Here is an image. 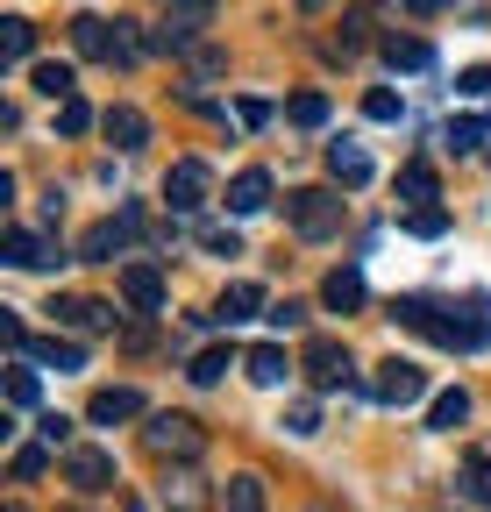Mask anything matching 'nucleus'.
Returning a JSON list of instances; mask_svg holds the SVG:
<instances>
[{
  "instance_id": "1",
  "label": "nucleus",
  "mask_w": 491,
  "mask_h": 512,
  "mask_svg": "<svg viewBox=\"0 0 491 512\" xmlns=\"http://www.w3.org/2000/svg\"><path fill=\"white\" fill-rule=\"evenodd\" d=\"M392 313L406 320V328H420L427 342H442V349H477V342H491V328H484V320H449L435 299H399Z\"/></svg>"
},
{
  "instance_id": "2",
  "label": "nucleus",
  "mask_w": 491,
  "mask_h": 512,
  "mask_svg": "<svg viewBox=\"0 0 491 512\" xmlns=\"http://www.w3.org/2000/svg\"><path fill=\"white\" fill-rule=\"evenodd\" d=\"M285 221H292V235L321 242V235L342 228V200H335L328 185H299V192H285Z\"/></svg>"
},
{
  "instance_id": "3",
  "label": "nucleus",
  "mask_w": 491,
  "mask_h": 512,
  "mask_svg": "<svg viewBox=\"0 0 491 512\" xmlns=\"http://www.w3.org/2000/svg\"><path fill=\"white\" fill-rule=\"evenodd\" d=\"M143 441H150V456H157V463H193L200 448H207L200 420H186V413H157V420L143 427Z\"/></svg>"
},
{
  "instance_id": "4",
  "label": "nucleus",
  "mask_w": 491,
  "mask_h": 512,
  "mask_svg": "<svg viewBox=\"0 0 491 512\" xmlns=\"http://www.w3.org/2000/svg\"><path fill=\"white\" fill-rule=\"evenodd\" d=\"M371 399H378V406H420V399H427V370L406 363V356H385L378 377H371Z\"/></svg>"
},
{
  "instance_id": "5",
  "label": "nucleus",
  "mask_w": 491,
  "mask_h": 512,
  "mask_svg": "<svg viewBox=\"0 0 491 512\" xmlns=\"http://www.w3.org/2000/svg\"><path fill=\"white\" fill-rule=\"evenodd\" d=\"M207 185H214V178H207L200 157H178V164L164 171V200H171V214H200V207H207Z\"/></svg>"
},
{
  "instance_id": "6",
  "label": "nucleus",
  "mask_w": 491,
  "mask_h": 512,
  "mask_svg": "<svg viewBox=\"0 0 491 512\" xmlns=\"http://www.w3.org/2000/svg\"><path fill=\"white\" fill-rule=\"evenodd\" d=\"M121 29H129V22H100V15H79L72 22V43H79V57H136V43L129 36H121Z\"/></svg>"
},
{
  "instance_id": "7",
  "label": "nucleus",
  "mask_w": 491,
  "mask_h": 512,
  "mask_svg": "<svg viewBox=\"0 0 491 512\" xmlns=\"http://www.w3.org/2000/svg\"><path fill=\"white\" fill-rule=\"evenodd\" d=\"M299 370L314 377L321 392H335V384H349V349H342V342H328V335H314V342L299 349Z\"/></svg>"
},
{
  "instance_id": "8",
  "label": "nucleus",
  "mask_w": 491,
  "mask_h": 512,
  "mask_svg": "<svg viewBox=\"0 0 491 512\" xmlns=\"http://www.w3.org/2000/svg\"><path fill=\"white\" fill-rule=\"evenodd\" d=\"M157 498H164V512H207L214 505V491H207V477L200 470H164V484H157Z\"/></svg>"
},
{
  "instance_id": "9",
  "label": "nucleus",
  "mask_w": 491,
  "mask_h": 512,
  "mask_svg": "<svg viewBox=\"0 0 491 512\" xmlns=\"http://www.w3.org/2000/svg\"><path fill=\"white\" fill-rule=\"evenodd\" d=\"M57 328H72V335H107L114 328V306L107 299H57Z\"/></svg>"
},
{
  "instance_id": "10",
  "label": "nucleus",
  "mask_w": 491,
  "mask_h": 512,
  "mask_svg": "<svg viewBox=\"0 0 491 512\" xmlns=\"http://www.w3.org/2000/svg\"><path fill=\"white\" fill-rule=\"evenodd\" d=\"M65 477L79 491H107L114 484V456H107V448H65Z\"/></svg>"
},
{
  "instance_id": "11",
  "label": "nucleus",
  "mask_w": 491,
  "mask_h": 512,
  "mask_svg": "<svg viewBox=\"0 0 491 512\" xmlns=\"http://www.w3.org/2000/svg\"><path fill=\"white\" fill-rule=\"evenodd\" d=\"M121 299H129L136 313H164V271L157 264H129L121 271Z\"/></svg>"
},
{
  "instance_id": "12",
  "label": "nucleus",
  "mask_w": 491,
  "mask_h": 512,
  "mask_svg": "<svg viewBox=\"0 0 491 512\" xmlns=\"http://www.w3.org/2000/svg\"><path fill=\"white\" fill-rule=\"evenodd\" d=\"M86 420H93V427H114V420H143V392H129V384H107V392H93Z\"/></svg>"
},
{
  "instance_id": "13",
  "label": "nucleus",
  "mask_w": 491,
  "mask_h": 512,
  "mask_svg": "<svg viewBox=\"0 0 491 512\" xmlns=\"http://www.w3.org/2000/svg\"><path fill=\"white\" fill-rule=\"evenodd\" d=\"M136 228H143V221H136V207L121 214V221H100V228L86 235V256H93V264H114V256L136 242Z\"/></svg>"
},
{
  "instance_id": "14",
  "label": "nucleus",
  "mask_w": 491,
  "mask_h": 512,
  "mask_svg": "<svg viewBox=\"0 0 491 512\" xmlns=\"http://www.w3.org/2000/svg\"><path fill=\"white\" fill-rule=\"evenodd\" d=\"M264 207H271V171H257V164L235 171L228 178V214H264Z\"/></svg>"
},
{
  "instance_id": "15",
  "label": "nucleus",
  "mask_w": 491,
  "mask_h": 512,
  "mask_svg": "<svg viewBox=\"0 0 491 512\" xmlns=\"http://www.w3.org/2000/svg\"><path fill=\"white\" fill-rule=\"evenodd\" d=\"M100 128H107V143H114L121 157H129V150H143V143H150V121H143L136 107H107V114H100Z\"/></svg>"
},
{
  "instance_id": "16",
  "label": "nucleus",
  "mask_w": 491,
  "mask_h": 512,
  "mask_svg": "<svg viewBox=\"0 0 491 512\" xmlns=\"http://www.w3.org/2000/svg\"><path fill=\"white\" fill-rule=\"evenodd\" d=\"M0 256H8L15 271H43V264H57V249H50L43 235H29V228H8V242H0Z\"/></svg>"
},
{
  "instance_id": "17",
  "label": "nucleus",
  "mask_w": 491,
  "mask_h": 512,
  "mask_svg": "<svg viewBox=\"0 0 491 512\" xmlns=\"http://www.w3.org/2000/svg\"><path fill=\"white\" fill-rule=\"evenodd\" d=\"M257 313H264V285H250V278H242V285H228V292H221V306H214L207 320L235 328V320H257Z\"/></svg>"
},
{
  "instance_id": "18",
  "label": "nucleus",
  "mask_w": 491,
  "mask_h": 512,
  "mask_svg": "<svg viewBox=\"0 0 491 512\" xmlns=\"http://www.w3.org/2000/svg\"><path fill=\"white\" fill-rule=\"evenodd\" d=\"M242 370H250V384H264V392L292 377V363H285V349H278V342H257L250 356H242Z\"/></svg>"
},
{
  "instance_id": "19",
  "label": "nucleus",
  "mask_w": 491,
  "mask_h": 512,
  "mask_svg": "<svg viewBox=\"0 0 491 512\" xmlns=\"http://www.w3.org/2000/svg\"><path fill=\"white\" fill-rule=\"evenodd\" d=\"M385 64L392 72H427V64H435V43L427 36H385Z\"/></svg>"
},
{
  "instance_id": "20",
  "label": "nucleus",
  "mask_w": 491,
  "mask_h": 512,
  "mask_svg": "<svg viewBox=\"0 0 491 512\" xmlns=\"http://www.w3.org/2000/svg\"><path fill=\"white\" fill-rule=\"evenodd\" d=\"M29 86L43 93V100H72L79 86H72V64L65 57H43V64H29Z\"/></svg>"
},
{
  "instance_id": "21",
  "label": "nucleus",
  "mask_w": 491,
  "mask_h": 512,
  "mask_svg": "<svg viewBox=\"0 0 491 512\" xmlns=\"http://www.w3.org/2000/svg\"><path fill=\"white\" fill-rule=\"evenodd\" d=\"M321 299H328L335 313H356V306H363V271H356V264H342V271H328V285H321Z\"/></svg>"
},
{
  "instance_id": "22",
  "label": "nucleus",
  "mask_w": 491,
  "mask_h": 512,
  "mask_svg": "<svg viewBox=\"0 0 491 512\" xmlns=\"http://www.w3.org/2000/svg\"><path fill=\"white\" fill-rule=\"evenodd\" d=\"M22 356H36V363H50V370H79V363H86V349H79L72 335H43V342H29Z\"/></svg>"
},
{
  "instance_id": "23",
  "label": "nucleus",
  "mask_w": 491,
  "mask_h": 512,
  "mask_svg": "<svg viewBox=\"0 0 491 512\" xmlns=\"http://www.w3.org/2000/svg\"><path fill=\"white\" fill-rule=\"evenodd\" d=\"M328 171H335V185H371V157L356 143H328Z\"/></svg>"
},
{
  "instance_id": "24",
  "label": "nucleus",
  "mask_w": 491,
  "mask_h": 512,
  "mask_svg": "<svg viewBox=\"0 0 491 512\" xmlns=\"http://www.w3.org/2000/svg\"><path fill=\"white\" fill-rule=\"evenodd\" d=\"M470 420V392H463V384H456V392H435V406H427V427H435V434H456Z\"/></svg>"
},
{
  "instance_id": "25",
  "label": "nucleus",
  "mask_w": 491,
  "mask_h": 512,
  "mask_svg": "<svg viewBox=\"0 0 491 512\" xmlns=\"http://www.w3.org/2000/svg\"><path fill=\"white\" fill-rule=\"evenodd\" d=\"M221 505H228V512H264V477L235 470V477L221 484Z\"/></svg>"
},
{
  "instance_id": "26",
  "label": "nucleus",
  "mask_w": 491,
  "mask_h": 512,
  "mask_svg": "<svg viewBox=\"0 0 491 512\" xmlns=\"http://www.w3.org/2000/svg\"><path fill=\"white\" fill-rule=\"evenodd\" d=\"M29 50H36V29H29L22 15H8V22H0V57H8V64H29Z\"/></svg>"
},
{
  "instance_id": "27",
  "label": "nucleus",
  "mask_w": 491,
  "mask_h": 512,
  "mask_svg": "<svg viewBox=\"0 0 491 512\" xmlns=\"http://www.w3.org/2000/svg\"><path fill=\"white\" fill-rule=\"evenodd\" d=\"M228 370H235V349H200V356H193V370H186V377H193V384H221V377H228Z\"/></svg>"
},
{
  "instance_id": "28",
  "label": "nucleus",
  "mask_w": 491,
  "mask_h": 512,
  "mask_svg": "<svg viewBox=\"0 0 491 512\" xmlns=\"http://www.w3.org/2000/svg\"><path fill=\"white\" fill-rule=\"evenodd\" d=\"M399 192H406V200H420V207H435V171H427L420 157L399 171Z\"/></svg>"
},
{
  "instance_id": "29",
  "label": "nucleus",
  "mask_w": 491,
  "mask_h": 512,
  "mask_svg": "<svg viewBox=\"0 0 491 512\" xmlns=\"http://www.w3.org/2000/svg\"><path fill=\"white\" fill-rule=\"evenodd\" d=\"M463 498L470 505H491V456H470L463 463Z\"/></svg>"
},
{
  "instance_id": "30",
  "label": "nucleus",
  "mask_w": 491,
  "mask_h": 512,
  "mask_svg": "<svg viewBox=\"0 0 491 512\" xmlns=\"http://www.w3.org/2000/svg\"><path fill=\"white\" fill-rule=\"evenodd\" d=\"M299 128H321L328 121V93H292V107H285Z\"/></svg>"
},
{
  "instance_id": "31",
  "label": "nucleus",
  "mask_w": 491,
  "mask_h": 512,
  "mask_svg": "<svg viewBox=\"0 0 491 512\" xmlns=\"http://www.w3.org/2000/svg\"><path fill=\"white\" fill-rule=\"evenodd\" d=\"M57 128H65V136H86V128H93V107L72 93V100H57Z\"/></svg>"
},
{
  "instance_id": "32",
  "label": "nucleus",
  "mask_w": 491,
  "mask_h": 512,
  "mask_svg": "<svg viewBox=\"0 0 491 512\" xmlns=\"http://www.w3.org/2000/svg\"><path fill=\"white\" fill-rule=\"evenodd\" d=\"M278 427H285V434H299V441H306V434H321V406H314V399H299Z\"/></svg>"
},
{
  "instance_id": "33",
  "label": "nucleus",
  "mask_w": 491,
  "mask_h": 512,
  "mask_svg": "<svg viewBox=\"0 0 491 512\" xmlns=\"http://www.w3.org/2000/svg\"><path fill=\"white\" fill-rule=\"evenodd\" d=\"M50 470V441H29V448H15V477L29 484V477H43Z\"/></svg>"
},
{
  "instance_id": "34",
  "label": "nucleus",
  "mask_w": 491,
  "mask_h": 512,
  "mask_svg": "<svg viewBox=\"0 0 491 512\" xmlns=\"http://www.w3.org/2000/svg\"><path fill=\"white\" fill-rule=\"evenodd\" d=\"M442 228H449V214H442V207H413V214H406V235H427V242H435Z\"/></svg>"
},
{
  "instance_id": "35",
  "label": "nucleus",
  "mask_w": 491,
  "mask_h": 512,
  "mask_svg": "<svg viewBox=\"0 0 491 512\" xmlns=\"http://www.w3.org/2000/svg\"><path fill=\"white\" fill-rule=\"evenodd\" d=\"M442 143H449L456 157H470V150L484 143V128H477V121H449V136H442Z\"/></svg>"
},
{
  "instance_id": "36",
  "label": "nucleus",
  "mask_w": 491,
  "mask_h": 512,
  "mask_svg": "<svg viewBox=\"0 0 491 512\" xmlns=\"http://www.w3.org/2000/svg\"><path fill=\"white\" fill-rule=\"evenodd\" d=\"M36 434H43L50 448H72V420H65V413H36Z\"/></svg>"
},
{
  "instance_id": "37",
  "label": "nucleus",
  "mask_w": 491,
  "mask_h": 512,
  "mask_svg": "<svg viewBox=\"0 0 491 512\" xmlns=\"http://www.w3.org/2000/svg\"><path fill=\"white\" fill-rule=\"evenodd\" d=\"M8 406H36V370H8Z\"/></svg>"
},
{
  "instance_id": "38",
  "label": "nucleus",
  "mask_w": 491,
  "mask_h": 512,
  "mask_svg": "<svg viewBox=\"0 0 491 512\" xmlns=\"http://www.w3.org/2000/svg\"><path fill=\"white\" fill-rule=\"evenodd\" d=\"M363 114H371V121H399V93H363Z\"/></svg>"
},
{
  "instance_id": "39",
  "label": "nucleus",
  "mask_w": 491,
  "mask_h": 512,
  "mask_svg": "<svg viewBox=\"0 0 491 512\" xmlns=\"http://www.w3.org/2000/svg\"><path fill=\"white\" fill-rule=\"evenodd\" d=\"M456 93L484 100V93H491V64H470V72H456Z\"/></svg>"
},
{
  "instance_id": "40",
  "label": "nucleus",
  "mask_w": 491,
  "mask_h": 512,
  "mask_svg": "<svg viewBox=\"0 0 491 512\" xmlns=\"http://www.w3.org/2000/svg\"><path fill=\"white\" fill-rule=\"evenodd\" d=\"M200 242H207V249H214V256H242V242H235V228H207V235H200Z\"/></svg>"
},
{
  "instance_id": "41",
  "label": "nucleus",
  "mask_w": 491,
  "mask_h": 512,
  "mask_svg": "<svg viewBox=\"0 0 491 512\" xmlns=\"http://www.w3.org/2000/svg\"><path fill=\"white\" fill-rule=\"evenodd\" d=\"M363 29H371V22H363V15H349V22H342V43H335V50H342V57H349V50H363Z\"/></svg>"
},
{
  "instance_id": "42",
  "label": "nucleus",
  "mask_w": 491,
  "mask_h": 512,
  "mask_svg": "<svg viewBox=\"0 0 491 512\" xmlns=\"http://www.w3.org/2000/svg\"><path fill=\"white\" fill-rule=\"evenodd\" d=\"M271 320H278V328H306V306H299V299H285V306H271Z\"/></svg>"
},
{
  "instance_id": "43",
  "label": "nucleus",
  "mask_w": 491,
  "mask_h": 512,
  "mask_svg": "<svg viewBox=\"0 0 491 512\" xmlns=\"http://www.w3.org/2000/svg\"><path fill=\"white\" fill-rule=\"evenodd\" d=\"M406 8H413V15H442V8H449V0H406Z\"/></svg>"
},
{
  "instance_id": "44",
  "label": "nucleus",
  "mask_w": 491,
  "mask_h": 512,
  "mask_svg": "<svg viewBox=\"0 0 491 512\" xmlns=\"http://www.w3.org/2000/svg\"><path fill=\"white\" fill-rule=\"evenodd\" d=\"M0 512H22V505H0Z\"/></svg>"
}]
</instances>
